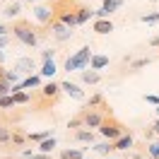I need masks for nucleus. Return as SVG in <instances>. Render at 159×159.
Here are the masks:
<instances>
[{"label":"nucleus","mask_w":159,"mask_h":159,"mask_svg":"<svg viewBox=\"0 0 159 159\" xmlns=\"http://www.w3.org/2000/svg\"><path fill=\"white\" fill-rule=\"evenodd\" d=\"M92 58H94V53H92L89 46H82V48L75 53V56H68L65 58V65H63V70H68V72H75V70H87L89 68Z\"/></svg>","instance_id":"f257e3e1"},{"label":"nucleus","mask_w":159,"mask_h":159,"mask_svg":"<svg viewBox=\"0 0 159 159\" xmlns=\"http://www.w3.org/2000/svg\"><path fill=\"white\" fill-rule=\"evenodd\" d=\"M10 31L24 43V46H36V43H39V31H36V27H31L29 22H22V20L15 22L10 27Z\"/></svg>","instance_id":"f03ea898"},{"label":"nucleus","mask_w":159,"mask_h":159,"mask_svg":"<svg viewBox=\"0 0 159 159\" xmlns=\"http://www.w3.org/2000/svg\"><path fill=\"white\" fill-rule=\"evenodd\" d=\"M99 133L109 140V142H116L118 138H123V135H125V125H123L120 120H116V118L109 113V118L104 120V125L99 128Z\"/></svg>","instance_id":"7ed1b4c3"},{"label":"nucleus","mask_w":159,"mask_h":159,"mask_svg":"<svg viewBox=\"0 0 159 159\" xmlns=\"http://www.w3.org/2000/svg\"><path fill=\"white\" fill-rule=\"evenodd\" d=\"M101 109H106V106H101ZM101 109H87V106L82 109L80 118H82V123H84V128L92 130V128H101V125H104V120L109 118V116H106Z\"/></svg>","instance_id":"20e7f679"},{"label":"nucleus","mask_w":159,"mask_h":159,"mask_svg":"<svg viewBox=\"0 0 159 159\" xmlns=\"http://www.w3.org/2000/svg\"><path fill=\"white\" fill-rule=\"evenodd\" d=\"M48 34H51L56 41H68V39H72V29H70V27H65L60 20H53V22L48 24Z\"/></svg>","instance_id":"39448f33"},{"label":"nucleus","mask_w":159,"mask_h":159,"mask_svg":"<svg viewBox=\"0 0 159 159\" xmlns=\"http://www.w3.org/2000/svg\"><path fill=\"white\" fill-rule=\"evenodd\" d=\"M34 17H36V22H41V24L48 27L51 22L56 20V12H53V7H48V5H36V7H34Z\"/></svg>","instance_id":"423d86ee"},{"label":"nucleus","mask_w":159,"mask_h":159,"mask_svg":"<svg viewBox=\"0 0 159 159\" xmlns=\"http://www.w3.org/2000/svg\"><path fill=\"white\" fill-rule=\"evenodd\" d=\"M60 89L65 92L68 97H72V99L82 101L84 99V89L80 87V84H75V82H70V80H65V82H60Z\"/></svg>","instance_id":"0eeeda50"},{"label":"nucleus","mask_w":159,"mask_h":159,"mask_svg":"<svg viewBox=\"0 0 159 159\" xmlns=\"http://www.w3.org/2000/svg\"><path fill=\"white\" fill-rule=\"evenodd\" d=\"M56 20H60L65 27H77V15H75V10L70 7V10H60V12H56Z\"/></svg>","instance_id":"6e6552de"},{"label":"nucleus","mask_w":159,"mask_h":159,"mask_svg":"<svg viewBox=\"0 0 159 159\" xmlns=\"http://www.w3.org/2000/svg\"><path fill=\"white\" fill-rule=\"evenodd\" d=\"M60 92H63V89H60V82H53V80H51V82H46V84L41 87V94H43L46 99H51V101L58 99Z\"/></svg>","instance_id":"1a4fd4ad"},{"label":"nucleus","mask_w":159,"mask_h":159,"mask_svg":"<svg viewBox=\"0 0 159 159\" xmlns=\"http://www.w3.org/2000/svg\"><path fill=\"white\" fill-rule=\"evenodd\" d=\"M12 70L17 72V75H22V72H29V75H34L31 70H34V58H20L15 65H12Z\"/></svg>","instance_id":"9d476101"},{"label":"nucleus","mask_w":159,"mask_h":159,"mask_svg":"<svg viewBox=\"0 0 159 159\" xmlns=\"http://www.w3.org/2000/svg\"><path fill=\"white\" fill-rule=\"evenodd\" d=\"M92 31H97V34H111L113 31V22L111 20H94L92 22Z\"/></svg>","instance_id":"9b49d317"},{"label":"nucleus","mask_w":159,"mask_h":159,"mask_svg":"<svg viewBox=\"0 0 159 159\" xmlns=\"http://www.w3.org/2000/svg\"><path fill=\"white\" fill-rule=\"evenodd\" d=\"M75 15H77V27H80V24H84V22H89L92 17H94V10L84 7V5H77V7H75Z\"/></svg>","instance_id":"f8f14e48"},{"label":"nucleus","mask_w":159,"mask_h":159,"mask_svg":"<svg viewBox=\"0 0 159 159\" xmlns=\"http://www.w3.org/2000/svg\"><path fill=\"white\" fill-rule=\"evenodd\" d=\"M20 84L22 89H36V87H41V75H27Z\"/></svg>","instance_id":"ddd939ff"},{"label":"nucleus","mask_w":159,"mask_h":159,"mask_svg":"<svg viewBox=\"0 0 159 159\" xmlns=\"http://www.w3.org/2000/svg\"><path fill=\"white\" fill-rule=\"evenodd\" d=\"M80 77H82L84 84H97V82L101 80V75L97 72V70H82V72H80Z\"/></svg>","instance_id":"4468645a"},{"label":"nucleus","mask_w":159,"mask_h":159,"mask_svg":"<svg viewBox=\"0 0 159 159\" xmlns=\"http://www.w3.org/2000/svg\"><path fill=\"white\" fill-rule=\"evenodd\" d=\"M113 147H116V149H123V152H130V147H133V135L125 133L123 138H118L116 142H113Z\"/></svg>","instance_id":"2eb2a0df"},{"label":"nucleus","mask_w":159,"mask_h":159,"mask_svg":"<svg viewBox=\"0 0 159 159\" xmlns=\"http://www.w3.org/2000/svg\"><path fill=\"white\" fill-rule=\"evenodd\" d=\"M109 65V56H101V53H97L94 58H92V63H89V70H97L99 72L101 68H106Z\"/></svg>","instance_id":"dca6fc26"},{"label":"nucleus","mask_w":159,"mask_h":159,"mask_svg":"<svg viewBox=\"0 0 159 159\" xmlns=\"http://www.w3.org/2000/svg\"><path fill=\"white\" fill-rule=\"evenodd\" d=\"M60 159H84V152L75 147H65V149H60Z\"/></svg>","instance_id":"f3484780"},{"label":"nucleus","mask_w":159,"mask_h":159,"mask_svg":"<svg viewBox=\"0 0 159 159\" xmlns=\"http://www.w3.org/2000/svg\"><path fill=\"white\" fill-rule=\"evenodd\" d=\"M120 7H123V0H104V2H101V10L106 12V17H109L111 12L120 10Z\"/></svg>","instance_id":"a211bd4d"},{"label":"nucleus","mask_w":159,"mask_h":159,"mask_svg":"<svg viewBox=\"0 0 159 159\" xmlns=\"http://www.w3.org/2000/svg\"><path fill=\"white\" fill-rule=\"evenodd\" d=\"M72 140H77V142H94V133L92 130H77L75 135H72Z\"/></svg>","instance_id":"6ab92c4d"},{"label":"nucleus","mask_w":159,"mask_h":159,"mask_svg":"<svg viewBox=\"0 0 159 159\" xmlns=\"http://www.w3.org/2000/svg\"><path fill=\"white\" fill-rule=\"evenodd\" d=\"M56 72H58V68H56V63H53V60H48V63H43V65H41V77H53V75H56Z\"/></svg>","instance_id":"aec40b11"},{"label":"nucleus","mask_w":159,"mask_h":159,"mask_svg":"<svg viewBox=\"0 0 159 159\" xmlns=\"http://www.w3.org/2000/svg\"><path fill=\"white\" fill-rule=\"evenodd\" d=\"M53 138V130H43V133H29V140L31 142H36V145H41L43 140Z\"/></svg>","instance_id":"412c9836"},{"label":"nucleus","mask_w":159,"mask_h":159,"mask_svg":"<svg viewBox=\"0 0 159 159\" xmlns=\"http://www.w3.org/2000/svg\"><path fill=\"white\" fill-rule=\"evenodd\" d=\"M92 149H94V152H99V154H104V157H109L116 147H113V142H101V145H94Z\"/></svg>","instance_id":"4be33fe9"},{"label":"nucleus","mask_w":159,"mask_h":159,"mask_svg":"<svg viewBox=\"0 0 159 159\" xmlns=\"http://www.w3.org/2000/svg\"><path fill=\"white\" fill-rule=\"evenodd\" d=\"M53 147H56V138H48V140H43V142L39 145V152L41 154H51Z\"/></svg>","instance_id":"5701e85b"},{"label":"nucleus","mask_w":159,"mask_h":159,"mask_svg":"<svg viewBox=\"0 0 159 159\" xmlns=\"http://www.w3.org/2000/svg\"><path fill=\"white\" fill-rule=\"evenodd\" d=\"M20 12H22V5H20V2H10V5L5 7V17H10V20H12V17H17Z\"/></svg>","instance_id":"b1692460"},{"label":"nucleus","mask_w":159,"mask_h":159,"mask_svg":"<svg viewBox=\"0 0 159 159\" xmlns=\"http://www.w3.org/2000/svg\"><path fill=\"white\" fill-rule=\"evenodd\" d=\"M101 106H104V94H94V97H89L87 109H101Z\"/></svg>","instance_id":"393cba45"},{"label":"nucleus","mask_w":159,"mask_h":159,"mask_svg":"<svg viewBox=\"0 0 159 159\" xmlns=\"http://www.w3.org/2000/svg\"><path fill=\"white\" fill-rule=\"evenodd\" d=\"M0 142H2V145L12 142V130H10V128H5V125H0Z\"/></svg>","instance_id":"a878e982"},{"label":"nucleus","mask_w":159,"mask_h":159,"mask_svg":"<svg viewBox=\"0 0 159 159\" xmlns=\"http://www.w3.org/2000/svg\"><path fill=\"white\" fill-rule=\"evenodd\" d=\"M149 63H152V58H138V60L130 63V70H140V68H145V65H149Z\"/></svg>","instance_id":"bb28decb"},{"label":"nucleus","mask_w":159,"mask_h":159,"mask_svg":"<svg viewBox=\"0 0 159 159\" xmlns=\"http://www.w3.org/2000/svg\"><path fill=\"white\" fill-rule=\"evenodd\" d=\"M147 154H149V159H159V142H149Z\"/></svg>","instance_id":"cd10ccee"},{"label":"nucleus","mask_w":159,"mask_h":159,"mask_svg":"<svg viewBox=\"0 0 159 159\" xmlns=\"http://www.w3.org/2000/svg\"><path fill=\"white\" fill-rule=\"evenodd\" d=\"M140 20L145 22V24H157V22H159V12H149V15H142Z\"/></svg>","instance_id":"c85d7f7f"},{"label":"nucleus","mask_w":159,"mask_h":159,"mask_svg":"<svg viewBox=\"0 0 159 159\" xmlns=\"http://www.w3.org/2000/svg\"><path fill=\"white\" fill-rule=\"evenodd\" d=\"M68 128L77 133V128H84V123H82V118H80V116H75V118H70V120H68Z\"/></svg>","instance_id":"c756f323"},{"label":"nucleus","mask_w":159,"mask_h":159,"mask_svg":"<svg viewBox=\"0 0 159 159\" xmlns=\"http://www.w3.org/2000/svg\"><path fill=\"white\" fill-rule=\"evenodd\" d=\"M10 94H12V84H7L5 80H0V99L2 97H10Z\"/></svg>","instance_id":"7c9ffc66"},{"label":"nucleus","mask_w":159,"mask_h":159,"mask_svg":"<svg viewBox=\"0 0 159 159\" xmlns=\"http://www.w3.org/2000/svg\"><path fill=\"white\" fill-rule=\"evenodd\" d=\"M15 97V104H29V94L27 92H17V94H12Z\"/></svg>","instance_id":"2f4dec72"},{"label":"nucleus","mask_w":159,"mask_h":159,"mask_svg":"<svg viewBox=\"0 0 159 159\" xmlns=\"http://www.w3.org/2000/svg\"><path fill=\"white\" fill-rule=\"evenodd\" d=\"M10 106H15V97H2V99H0V109H10Z\"/></svg>","instance_id":"473e14b6"},{"label":"nucleus","mask_w":159,"mask_h":159,"mask_svg":"<svg viewBox=\"0 0 159 159\" xmlns=\"http://www.w3.org/2000/svg\"><path fill=\"white\" fill-rule=\"evenodd\" d=\"M53 56H56V51H53V48H46V51H41V60H43V63L53 60Z\"/></svg>","instance_id":"72a5a7b5"},{"label":"nucleus","mask_w":159,"mask_h":159,"mask_svg":"<svg viewBox=\"0 0 159 159\" xmlns=\"http://www.w3.org/2000/svg\"><path fill=\"white\" fill-rule=\"evenodd\" d=\"M12 142H15V145H22V142H24V135H22L20 130H12Z\"/></svg>","instance_id":"f704fd0d"},{"label":"nucleus","mask_w":159,"mask_h":159,"mask_svg":"<svg viewBox=\"0 0 159 159\" xmlns=\"http://www.w3.org/2000/svg\"><path fill=\"white\" fill-rule=\"evenodd\" d=\"M145 101H147V104H154V106H159V97H154V94H145Z\"/></svg>","instance_id":"c9c22d12"},{"label":"nucleus","mask_w":159,"mask_h":159,"mask_svg":"<svg viewBox=\"0 0 159 159\" xmlns=\"http://www.w3.org/2000/svg\"><path fill=\"white\" fill-rule=\"evenodd\" d=\"M7 43H10V39H7V36H0V48H5Z\"/></svg>","instance_id":"e433bc0d"},{"label":"nucleus","mask_w":159,"mask_h":159,"mask_svg":"<svg viewBox=\"0 0 159 159\" xmlns=\"http://www.w3.org/2000/svg\"><path fill=\"white\" fill-rule=\"evenodd\" d=\"M7 31H10V27H5V24H0V36H7Z\"/></svg>","instance_id":"4c0bfd02"},{"label":"nucleus","mask_w":159,"mask_h":159,"mask_svg":"<svg viewBox=\"0 0 159 159\" xmlns=\"http://www.w3.org/2000/svg\"><path fill=\"white\" fill-rule=\"evenodd\" d=\"M31 159H53V157H51V154H41V152H39V154H34Z\"/></svg>","instance_id":"58836bf2"},{"label":"nucleus","mask_w":159,"mask_h":159,"mask_svg":"<svg viewBox=\"0 0 159 159\" xmlns=\"http://www.w3.org/2000/svg\"><path fill=\"white\" fill-rule=\"evenodd\" d=\"M149 46H159V34H157V36H152V39H149Z\"/></svg>","instance_id":"ea45409f"},{"label":"nucleus","mask_w":159,"mask_h":159,"mask_svg":"<svg viewBox=\"0 0 159 159\" xmlns=\"http://www.w3.org/2000/svg\"><path fill=\"white\" fill-rule=\"evenodd\" d=\"M152 130H154V135H159V118L154 120V125H152Z\"/></svg>","instance_id":"a19ab883"},{"label":"nucleus","mask_w":159,"mask_h":159,"mask_svg":"<svg viewBox=\"0 0 159 159\" xmlns=\"http://www.w3.org/2000/svg\"><path fill=\"white\" fill-rule=\"evenodd\" d=\"M2 60H5V53H2V48H0V65H2Z\"/></svg>","instance_id":"79ce46f5"},{"label":"nucleus","mask_w":159,"mask_h":159,"mask_svg":"<svg viewBox=\"0 0 159 159\" xmlns=\"http://www.w3.org/2000/svg\"><path fill=\"white\" fill-rule=\"evenodd\" d=\"M27 2H34V0H27Z\"/></svg>","instance_id":"37998d69"},{"label":"nucleus","mask_w":159,"mask_h":159,"mask_svg":"<svg viewBox=\"0 0 159 159\" xmlns=\"http://www.w3.org/2000/svg\"><path fill=\"white\" fill-rule=\"evenodd\" d=\"M157 113H159V106H157Z\"/></svg>","instance_id":"c03bdc74"}]
</instances>
